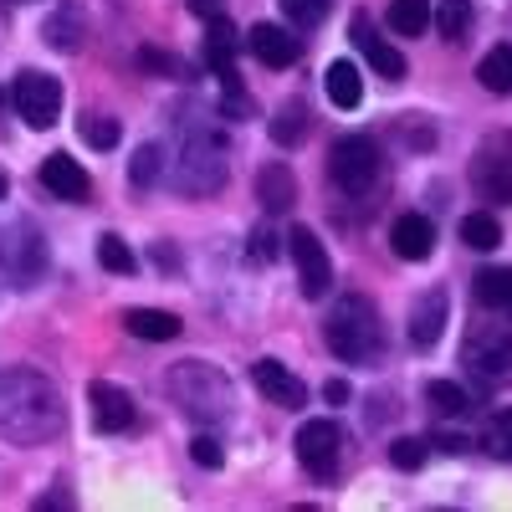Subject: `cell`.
I'll list each match as a JSON object with an SVG mask.
<instances>
[{"label": "cell", "mask_w": 512, "mask_h": 512, "mask_svg": "<svg viewBox=\"0 0 512 512\" xmlns=\"http://www.w3.org/2000/svg\"><path fill=\"white\" fill-rule=\"evenodd\" d=\"M425 405H431L436 415H446V420L472 415V395H466L461 384H451V379H431V384H425Z\"/></svg>", "instance_id": "21"}, {"label": "cell", "mask_w": 512, "mask_h": 512, "mask_svg": "<svg viewBox=\"0 0 512 512\" xmlns=\"http://www.w3.org/2000/svg\"><path fill=\"white\" fill-rule=\"evenodd\" d=\"M477 82L487 93H497V98H512V41H502V47H492L477 62Z\"/></svg>", "instance_id": "19"}, {"label": "cell", "mask_w": 512, "mask_h": 512, "mask_svg": "<svg viewBox=\"0 0 512 512\" xmlns=\"http://www.w3.org/2000/svg\"><path fill=\"white\" fill-rule=\"evenodd\" d=\"M88 410H93V425L103 436H113V431H128L134 425V395L128 390H118V384H108V379H93L88 384Z\"/></svg>", "instance_id": "8"}, {"label": "cell", "mask_w": 512, "mask_h": 512, "mask_svg": "<svg viewBox=\"0 0 512 512\" xmlns=\"http://www.w3.org/2000/svg\"><path fill=\"white\" fill-rule=\"evenodd\" d=\"M139 62L154 72H175V57H164V52H139Z\"/></svg>", "instance_id": "35"}, {"label": "cell", "mask_w": 512, "mask_h": 512, "mask_svg": "<svg viewBox=\"0 0 512 512\" xmlns=\"http://www.w3.org/2000/svg\"><path fill=\"white\" fill-rule=\"evenodd\" d=\"M190 456H195L200 466H210V472H216V466L226 461V451H221L216 436H195V441H190Z\"/></svg>", "instance_id": "33"}, {"label": "cell", "mask_w": 512, "mask_h": 512, "mask_svg": "<svg viewBox=\"0 0 512 512\" xmlns=\"http://www.w3.org/2000/svg\"><path fill=\"white\" fill-rule=\"evenodd\" d=\"M190 11H195L200 21H210V16H221V0H190Z\"/></svg>", "instance_id": "37"}, {"label": "cell", "mask_w": 512, "mask_h": 512, "mask_svg": "<svg viewBox=\"0 0 512 512\" xmlns=\"http://www.w3.org/2000/svg\"><path fill=\"white\" fill-rule=\"evenodd\" d=\"M323 338H328V349L344 359V364H369L384 354V328H379V308L369 303V297L349 292V297H338L328 323H323Z\"/></svg>", "instance_id": "1"}, {"label": "cell", "mask_w": 512, "mask_h": 512, "mask_svg": "<svg viewBox=\"0 0 512 512\" xmlns=\"http://www.w3.org/2000/svg\"><path fill=\"white\" fill-rule=\"evenodd\" d=\"M472 292H477V303H482V308L512 318V267H487V272H477Z\"/></svg>", "instance_id": "18"}, {"label": "cell", "mask_w": 512, "mask_h": 512, "mask_svg": "<svg viewBox=\"0 0 512 512\" xmlns=\"http://www.w3.org/2000/svg\"><path fill=\"white\" fill-rule=\"evenodd\" d=\"M425 456H431V441H420V436H400V441H390V466H400V472H420Z\"/></svg>", "instance_id": "28"}, {"label": "cell", "mask_w": 512, "mask_h": 512, "mask_svg": "<svg viewBox=\"0 0 512 512\" xmlns=\"http://www.w3.org/2000/svg\"><path fill=\"white\" fill-rule=\"evenodd\" d=\"M251 384L262 390L272 405H282V410H303L308 405V384L297 379L282 359H256L251 364Z\"/></svg>", "instance_id": "7"}, {"label": "cell", "mask_w": 512, "mask_h": 512, "mask_svg": "<svg viewBox=\"0 0 512 512\" xmlns=\"http://www.w3.org/2000/svg\"><path fill=\"white\" fill-rule=\"evenodd\" d=\"M123 328L134 338H144V344H169V338H180V318L164 313V308H128Z\"/></svg>", "instance_id": "16"}, {"label": "cell", "mask_w": 512, "mask_h": 512, "mask_svg": "<svg viewBox=\"0 0 512 512\" xmlns=\"http://www.w3.org/2000/svg\"><path fill=\"white\" fill-rule=\"evenodd\" d=\"M256 200L267 205V216H282V210H292L297 200V180L287 164H262V175H256Z\"/></svg>", "instance_id": "15"}, {"label": "cell", "mask_w": 512, "mask_h": 512, "mask_svg": "<svg viewBox=\"0 0 512 512\" xmlns=\"http://www.w3.org/2000/svg\"><path fill=\"white\" fill-rule=\"evenodd\" d=\"M446 333V292H420L415 308H410V344L415 349H436Z\"/></svg>", "instance_id": "12"}, {"label": "cell", "mask_w": 512, "mask_h": 512, "mask_svg": "<svg viewBox=\"0 0 512 512\" xmlns=\"http://www.w3.org/2000/svg\"><path fill=\"white\" fill-rule=\"evenodd\" d=\"M236 47H241L236 26H231L226 16H210V26H205V62L216 67V72H231V57H236Z\"/></svg>", "instance_id": "20"}, {"label": "cell", "mask_w": 512, "mask_h": 512, "mask_svg": "<svg viewBox=\"0 0 512 512\" xmlns=\"http://www.w3.org/2000/svg\"><path fill=\"white\" fill-rule=\"evenodd\" d=\"M287 251H292V262H297V287H303V297H328L333 287V262H328V246L318 241L313 226H292L287 231Z\"/></svg>", "instance_id": "3"}, {"label": "cell", "mask_w": 512, "mask_h": 512, "mask_svg": "<svg viewBox=\"0 0 512 512\" xmlns=\"http://www.w3.org/2000/svg\"><path fill=\"white\" fill-rule=\"evenodd\" d=\"M461 241L472 246V251H497V246H502V226H497V216H487V210H472V216L461 221Z\"/></svg>", "instance_id": "24"}, {"label": "cell", "mask_w": 512, "mask_h": 512, "mask_svg": "<svg viewBox=\"0 0 512 512\" xmlns=\"http://www.w3.org/2000/svg\"><path fill=\"white\" fill-rule=\"evenodd\" d=\"M98 262H103V272H113V277H134V272H139V256L128 251V241H118V236H103V241H98Z\"/></svg>", "instance_id": "27"}, {"label": "cell", "mask_w": 512, "mask_h": 512, "mask_svg": "<svg viewBox=\"0 0 512 512\" xmlns=\"http://www.w3.org/2000/svg\"><path fill=\"white\" fill-rule=\"evenodd\" d=\"M328 6H333V0H282V11H287L297 26H313V21H323V16H328Z\"/></svg>", "instance_id": "32"}, {"label": "cell", "mask_w": 512, "mask_h": 512, "mask_svg": "<svg viewBox=\"0 0 512 512\" xmlns=\"http://www.w3.org/2000/svg\"><path fill=\"white\" fill-rule=\"evenodd\" d=\"M379 169H384V159H379V144H374L369 134H344V139H333V149H328V180L344 190V195L374 190Z\"/></svg>", "instance_id": "2"}, {"label": "cell", "mask_w": 512, "mask_h": 512, "mask_svg": "<svg viewBox=\"0 0 512 512\" xmlns=\"http://www.w3.org/2000/svg\"><path fill=\"white\" fill-rule=\"evenodd\" d=\"M472 185H477L482 200H492V205H512V154H497V149L477 154V164H472Z\"/></svg>", "instance_id": "13"}, {"label": "cell", "mask_w": 512, "mask_h": 512, "mask_svg": "<svg viewBox=\"0 0 512 512\" xmlns=\"http://www.w3.org/2000/svg\"><path fill=\"white\" fill-rule=\"evenodd\" d=\"M487 451H492V456H502V461H512V410H502V415L492 420V431H487Z\"/></svg>", "instance_id": "31"}, {"label": "cell", "mask_w": 512, "mask_h": 512, "mask_svg": "<svg viewBox=\"0 0 512 512\" xmlns=\"http://www.w3.org/2000/svg\"><path fill=\"white\" fill-rule=\"evenodd\" d=\"M82 139H88L93 149H113L123 134H118V123H113V118H82Z\"/></svg>", "instance_id": "30"}, {"label": "cell", "mask_w": 512, "mask_h": 512, "mask_svg": "<svg viewBox=\"0 0 512 512\" xmlns=\"http://www.w3.org/2000/svg\"><path fill=\"white\" fill-rule=\"evenodd\" d=\"M390 246H395V256L400 262H425V256L436 251V226H431V216H400L395 226H390Z\"/></svg>", "instance_id": "14"}, {"label": "cell", "mask_w": 512, "mask_h": 512, "mask_svg": "<svg viewBox=\"0 0 512 512\" xmlns=\"http://www.w3.org/2000/svg\"><path fill=\"white\" fill-rule=\"evenodd\" d=\"M425 26H431V0H390V31L420 36Z\"/></svg>", "instance_id": "25"}, {"label": "cell", "mask_w": 512, "mask_h": 512, "mask_svg": "<svg viewBox=\"0 0 512 512\" xmlns=\"http://www.w3.org/2000/svg\"><path fill=\"white\" fill-rule=\"evenodd\" d=\"M431 446H441V451H466V446H472V441H466V436H431Z\"/></svg>", "instance_id": "36"}, {"label": "cell", "mask_w": 512, "mask_h": 512, "mask_svg": "<svg viewBox=\"0 0 512 512\" xmlns=\"http://www.w3.org/2000/svg\"><path fill=\"white\" fill-rule=\"evenodd\" d=\"M6 190H11V185H6V175H0V200H6Z\"/></svg>", "instance_id": "39"}, {"label": "cell", "mask_w": 512, "mask_h": 512, "mask_svg": "<svg viewBox=\"0 0 512 512\" xmlns=\"http://www.w3.org/2000/svg\"><path fill=\"white\" fill-rule=\"evenodd\" d=\"M77 26H82V11H77V6H62L47 26H41V36H47L57 52H77V47H82V31H77Z\"/></svg>", "instance_id": "23"}, {"label": "cell", "mask_w": 512, "mask_h": 512, "mask_svg": "<svg viewBox=\"0 0 512 512\" xmlns=\"http://www.w3.org/2000/svg\"><path fill=\"white\" fill-rule=\"evenodd\" d=\"M323 88H328V103H333V108H359L364 77H359L354 62H333V67L323 72Z\"/></svg>", "instance_id": "17"}, {"label": "cell", "mask_w": 512, "mask_h": 512, "mask_svg": "<svg viewBox=\"0 0 512 512\" xmlns=\"http://www.w3.org/2000/svg\"><path fill=\"white\" fill-rule=\"evenodd\" d=\"M159 169H164L159 144H139V149H134V164H128V180H134V185H154Z\"/></svg>", "instance_id": "29"}, {"label": "cell", "mask_w": 512, "mask_h": 512, "mask_svg": "<svg viewBox=\"0 0 512 512\" xmlns=\"http://www.w3.org/2000/svg\"><path fill=\"white\" fill-rule=\"evenodd\" d=\"M11 98H16V113H21L31 128H52V123L62 118V82L47 77V72H21L16 88H11Z\"/></svg>", "instance_id": "6"}, {"label": "cell", "mask_w": 512, "mask_h": 512, "mask_svg": "<svg viewBox=\"0 0 512 512\" xmlns=\"http://www.w3.org/2000/svg\"><path fill=\"white\" fill-rule=\"evenodd\" d=\"M154 262L159 267H180V256H175V246H154Z\"/></svg>", "instance_id": "38"}, {"label": "cell", "mask_w": 512, "mask_h": 512, "mask_svg": "<svg viewBox=\"0 0 512 512\" xmlns=\"http://www.w3.org/2000/svg\"><path fill=\"white\" fill-rule=\"evenodd\" d=\"M354 47L364 52V62H369L384 82H400V77H405V57H400V52L390 47V41H384V36L369 26V16H364V11L354 16Z\"/></svg>", "instance_id": "10"}, {"label": "cell", "mask_w": 512, "mask_h": 512, "mask_svg": "<svg viewBox=\"0 0 512 512\" xmlns=\"http://www.w3.org/2000/svg\"><path fill=\"white\" fill-rule=\"evenodd\" d=\"M308 139V108L303 103H282L277 118H272V144L277 149H297Z\"/></svg>", "instance_id": "22"}, {"label": "cell", "mask_w": 512, "mask_h": 512, "mask_svg": "<svg viewBox=\"0 0 512 512\" xmlns=\"http://www.w3.org/2000/svg\"><path fill=\"white\" fill-rule=\"evenodd\" d=\"M431 21L446 41H461L466 31H472V0H441V6L431 11Z\"/></svg>", "instance_id": "26"}, {"label": "cell", "mask_w": 512, "mask_h": 512, "mask_svg": "<svg viewBox=\"0 0 512 512\" xmlns=\"http://www.w3.org/2000/svg\"><path fill=\"white\" fill-rule=\"evenodd\" d=\"M297 461H303V472L308 477H318V482H328L333 472H338V456H344V431H338L333 420H303V431H297Z\"/></svg>", "instance_id": "5"}, {"label": "cell", "mask_w": 512, "mask_h": 512, "mask_svg": "<svg viewBox=\"0 0 512 512\" xmlns=\"http://www.w3.org/2000/svg\"><path fill=\"white\" fill-rule=\"evenodd\" d=\"M246 47H251V57H256V62H267V67H292L297 57H303V41H297L287 26H277V21L251 26Z\"/></svg>", "instance_id": "9"}, {"label": "cell", "mask_w": 512, "mask_h": 512, "mask_svg": "<svg viewBox=\"0 0 512 512\" xmlns=\"http://www.w3.org/2000/svg\"><path fill=\"white\" fill-rule=\"evenodd\" d=\"M41 185H47L57 200H88L93 195L88 169H82L72 154H47V164H41Z\"/></svg>", "instance_id": "11"}, {"label": "cell", "mask_w": 512, "mask_h": 512, "mask_svg": "<svg viewBox=\"0 0 512 512\" xmlns=\"http://www.w3.org/2000/svg\"><path fill=\"white\" fill-rule=\"evenodd\" d=\"M323 400H328V405H344V400H349V379H328V384H323Z\"/></svg>", "instance_id": "34"}, {"label": "cell", "mask_w": 512, "mask_h": 512, "mask_svg": "<svg viewBox=\"0 0 512 512\" xmlns=\"http://www.w3.org/2000/svg\"><path fill=\"white\" fill-rule=\"evenodd\" d=\"M461 359L482 384H512V328H477Z\"/></svg>", "instance_id": "4"}]
</instances>
